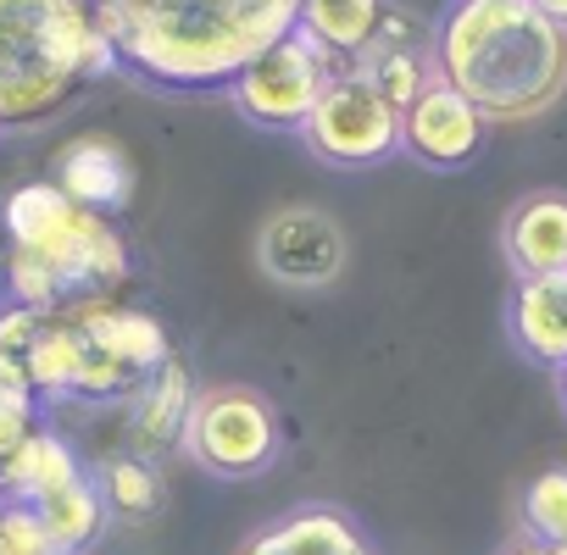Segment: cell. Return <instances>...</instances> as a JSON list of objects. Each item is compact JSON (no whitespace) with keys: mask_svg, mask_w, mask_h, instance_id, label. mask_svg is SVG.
Here are the masks:
<instances>
[{"mask_svg":"<svg viewBox=\"0 0 567 555\" xmlns=\"http://www.w3.org/2000/svg\"><path fill=\"white\" fill-rule=\"evenodd\" d=\"M95 23L140 84L206 95L290 34L301 0H95Z\"/></svg>","mask_w":567,"mask_h":555,"instance_id":"cell-1","label":"cell"},{"mask_svg":"<svg viewBox=\"0 0 567 555\" xmlns=\"http://www.w3.org/2000/svg\"><path fill=\"white\" fill-rule=\"evenodd\" d=\"M434 78L489 123H534L567 95V29L528 0H451L434 23Z\"/></svg>","mask_w":567,"mask_h":555,"instance_id":"cell-2","label":"cell"},{"mask_svg":"<svg viewBox=\"0 0 567 555\" xmlns=\"http://www.w3.org/2000/svg\"><path fill=\"white\" fill-rule=\"evenodd\" d=\"M112 73L95 0H0V134L45 128Z\"/></svg>","mask_w":567,"mask_h":555,"instance_id":"cell-3","label":"cell"},{"mask_svg":"<svg viewBox=\"0 0 567 555\" xmlns=\"http://www.w3.org/2000/svg\"><path fill=\"white\" fill-rule=\"evenodd\" d=\"M346 67L318 45L307 40L301 29H290L284 40H272L261 56H250L234 78H228V106L250 123V128H267V134H301L312 106L323 101V90L340 78Z\"/></svg>","mask_w":567,"mask_h":555,"instance_id":"cell-4","label":"cell"},{"mask_svg":"<svg viewBox=\"0 0 567 555\" xmlns=\"http://www.w3.org/2000/svg\"><path fill=\"white\" fill-rule=\"evenodd\" d=\"M284 450L278 433V411L267 406V395L256 389H200L189 428H184V455L228 483L261 478Z\"/></svg>","mask_w":567,"mask_h":555,"instance_id":"cell-5","label":"cell"},{"mask_svg":"<svg viewBox=\"0 0 567 555\" xmlns=\"http://www.w3.org/2000/svg\"><path fill=\"white\" fill-rule=\"evenodd\" d=\"M301 139L323 167H340V172L384 167L390 156H401V112L357 73H340L312 106Z\"/></svg>","mask_w":567,"mask_h":555,"instance_id":"cell-6","label":"cell"},{"mask_svg":"<svg viewBox=\"0 0 567 555\" xmlns=\"http://www.w3.org/2000/svg\"><path fill=\"white\" fill-rule=\"evenodd\" d=\"M18 367L40 400H117V395H134V384H140V373L112 362L68 312H51L40 323V334Z\"/></svg>","mask_w":567,"mask_h":555,"instance_id":"cell-7","label":"cell"},{"mask_svg":"<svg viewBox=\"0 0 567 555\" xmlns=\"http://www.w3.org/2000/svg\"><path fill=\"white\" fill-rule=\"evenodd\" d=\"M256 261L284 290H329L351 261V239L323 206H278L256 233Z\"/></svg>","mask_w":567,"mask_h":555,"instance_id":"cell-8","label":"cell"},{"mask_svg":"<svg viewBox=\"0 0 567 555\" xmlns=\"http://www.w3.org/2000/svg\"><path fill=\"white\" fill-rule=\"evenodd\" d=\"M484 139H489V117L440 78L401 112V150L429 172H462L467 161H478Z\"/></svg>","mask_w":567,"mask_h":555,"instance_id":"cell-9","label":"cell"},{"mask_svg":"<svg viewBox=\"0 0 567 555\" xmlns=\"http://www.w3.org/2000/svg\"><path fill=\"white\" fill-rule=\"evenodd\" d=\"M346 73H357L362 84H373L395 112H406L429 84H434V29H423L412 12H384V23H379V34H373V45L346 67Z\"/></svg>","mask_w":567,"mask_h":555,"instance_id":"cell-10","label":"cell"},{"mask_svg":"<svg viewBox=\"0 0 567 555\" xmlns=\"http://www.w3.org/2000/svg\"><path fill=\"white\" fill-rule=\"evenodd\" d=\"M51 184L73 206L101 211V217H117L134 200V156L117 139H106V134H84V139H73V145L56 150Z\"/></svg>","mask_w":567,"mask_h":555,"instance_id":"cell-11","label":"cell"},{"mask_svg":"<svg viewBox=\"0 0 567 555\" xmlns=\"http://www.w3.org/2000/svg\"><path fill=\"white\" fill-rule=\"evenodd\" d=\"M195 373L167 356L156 373H145L134 384V411H128V455H162L173 444H184V428H189V411H195Z\"/></svg>","mask_w":567,"mask_h":555,"instance_id":"cell-12","label":"cell"},{"mask_svg":"<svg viewBox=\"0 0 567 555\" xmlns=\"http://www.w3.org/2000/svg\"><path fill=\"white\" fill-rule=\"evenodd\" d=\"M506 334L517 356L561 373L567 367V272H534L517 278L506 301Z\"/></svg>","mask_w":567,"mask_h":555,"instance_id":"cell-13","label":"cell"},{"mask_svg":"<svg viewBox=\"0 0 567 555\" xmlns=\"http://www.w3.org/2000/svg\"><path fill=\"white\" fill-rule=\"evenodd\" d=\"M234 555H379V549L340 505H296L256 527Z\"/></svg>","mask_w":567,"mask_h":555,"instance_id":"cell-14","label":"cell"},{"mask_svg":"<svg viewBox=\"0 0 567 555\" xmlns=\"http://www.w3.org/2000/svg\"><path fill=\"white\" fill-rule=\"evenodd\" d=\"M501 250H506L517 278L567 272V195L561 189L523 195L501 222Z\"/></svg>","mask_w":567,"mask_h":555,"instance_id":"cell-15","label":"cell"},{"mask_svg":"<svg viewBox=\"0 0 567 555\" xmlns=\"http://www.w3.org/2000/svg\"><path fill=\"white\" fill-rule=\"evenodd\" d=\"M68 317L112 356V362H123L128 373H156L167 356H173V339H167V328L151 317V312H134V306H112V301H73L68 306Z\"/></svg>","mask_w":567,"mask_h":555,"instance_id":"cell-16","label":"cell"},{"mask_svg":"<svg viewBox=\"0 0 567 555\" xmlns=\"http://www.w3.org/2000/svg\"><path fill=\"white\" fill-rule=\"evenodd\" d=\"M79 478H84L79 450L51 428H34L7 461H0V494L18 500V505H40V500L62 494L68 483H79Z\"/></svg>","mask_w":567,"mask_h":555,"instance_id":"cell-17","label":"cell"},{"mask_svg":"<svg viewBox=\"0 0 567 555\" xmlns=\"http://www.w3.org/2000/svg\"><path fill=\"white\" fill-rule=\"evenodd\" d=\"M384 12H390V0H301V23L296 29L307 40H318L340 67H351L373 45Z\"/></svg>","mask_w":567,"mask_h":555,"instance_id":"cell-18","label":"cell"},{"mask_svg":"<svg viewBox=\"0 0 567 555\" xmlns=\"http://www.w3.org/2000/svg\"><path fill=\"white\" fill-rule=\"evenodd\" d=\"M40 511V522H45V533H51V549L56 555H84L95 538H101V527H106V500H101V483L84 472L79 483H68L62 494H51V500H40L34 505Z\"/></svg>","mask_w":567,"mask_h":555,"instance_id":"cell-19","label":"cell"},{"mask_svg":"<svg viewBox=\"0 0 567 555\" xmlns=\"http://www.w3.org/2000/svg\"><path fill=\"white\" fill-rule=\"evenodd\" d=\"M95 483H101V500H106L112 516L140 522V516H151L162 505V478H156V467L145 455H112Z\"/></svg>","mask_w":567,"mask_h":555,"instance_id":"cell-20","label":"cell"},{"mask_svg":"<svg viewBox=\"0 0 567 555\" xmlns=\"http://www.w3.org/2000/svg\"><path fill=\"white\" fill-rule=\"evenodd\" d=\"M7 306H29V312H68L73 306V290L62 284V272L29 250H7Z\"/></svg>","mask_w":567,"mask_h":555,"instance_id":"cell-21","label":"cell"},{"mask_svg":"<svg viewBox=\"0 0 567 555\" xmlns=\"http://www.w3.org/2000/svg\"><path fill=\"white\" fill-rule=\"evenodd\" d=\"M523 538L567 544V467H545L523 489Z\"/></svg>","mask_w":567,"mask_h":555,"instance_id":"cell-22","label":"cell"},{"mask_svg":"<svg viewBox=\"0 0 567 555\" xmlns=\"http://www.w3.org/2000/svg\"><path fill=\"white\" fill-rule=\"evenodd\" d=\"M40 428V395L29 389L23 367L0 356V461Z\"/></svg>","mask_w":567,"mask_h":555,"instance_id":"cell-23","label":"cell"},{"mask_svg":"<svg viewBox=\"0 0 567 555\" xmlns=\"http://www.w3.org/2000/svg\"><path fill=\"white\" fill-rule=\"evenodd\" d=\"M0 555H56L34 505L7 500V511H0Z\"/></svg>","mask_w":567,"mask_h":555,"instance_id":"cell-24","label":"cell"},{"mask_svg":"<svg viewBox=\"0 0 567 555\" xmlns=\"http://www.w3.org/2000/svg\"><path fill=\"white\" fill-rule=\"evenodd\" d=\"M45 312H29V306H0V356L7 362H23L34 334H40Z\"/></svg>","mask_w":567,"mask_h":555,"instance_id":"cell-25","label":"cell"},{"mask_svg":"<svg viewBox=\"0 0 567 555\" xmlns=\"http://www.w3.org/2000/svg\"><path fill=\"white\" fill-rule=\"evenodd\" d=\"M528 7H534V12H545L550 23H561V29H567V0H528Z\"/></svg>","mask_w":567,"mask_h":555,"instance_id":"cell-26","label":"cell"},{"mask_svg":"<svg viewBox=\"0 0 567 555\" xmlns=\"http://www.w3.org/2000/svg\"><path fill=\"white\" fill-rule=\"evenodd\" d=\"M501 555H556L550 544H534V538H517V544H506Z\"/></svg>","mask_w":567,"mask_h":555,"instance_id":"cell-27","label":"cell"},{"mask_svg":"<svg viewBox=\"0 0 567 555\" xmlns=\"http://www.w3.org/2000/svg\"><path fill=\"white\" fill-rule=\"evenodd\" d=\"M556 395H561V411H567V367L556 373Z\"/></svg>","mask_w":567,"mask_h":555,"instance_id":"cell-28","label":"cell"},{"mask_svg":"<svg viewBox=\"0 0 567 555\" xmlns=\"http://www.w3.org/2000/svg\"><path fill=\"white\" fill-rule=\"evenodd\" d=\"M7 250H12V239H7V222H0V261H7Z\"/></svg>","mask_w":567,"mask_h":555,"instance_id":"cell-29","label":"cell"},{"mask_svg":"<svg viewBox=\"0 0 567 555\" xmlns=\"http://www.w3.org/2000/svg\"><path fill=\"white\" fill-rule=\"evenodd\" d=\"M550 549H556V555H567V544H550Z\"/></svg>","mask_w":567,"mask_h":555,"instance_id":"cell-30","label":"cell"},{"mask_svg":"<svg viewBox=\"0 0 567 555\" xmlns=\"http://www.w3.org/2000/svg\"><path fill=\"white\" fill-rule=\"evenodd\" d=\"M0 511H7V494H0Z\"/></svg>","mask_w":567,"mask_h":555,"instance_id":"cell-31","label":"cell"},{"mask_svg":"<svg viewBox=\"0 0 567 555\" xmlns=\"http://www.w3.org/2000/svg\"><path fill=\"white\" fill-rule=\"evenodd\" d=\"M84 555H90V549H84Z\"/></svg>","mask_w":567,"mask_h":555,"instance_id":"cell-32","label":"cell"}]
</instances>
